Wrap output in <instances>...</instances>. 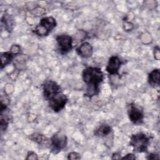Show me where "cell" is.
Listing matches in <instances>:
<instances>
[{"mask_svg":"<svg viewBox=\"0 0 160 160\" xmlns=\"http://www.w3.org/2000/svg\"><path fill=\"white\" fill-rule=\"evenodd\" d=\"M82 78L87 86L86 96L91 98L98 94L99 92V84L104 78L101 69L96 67H87L82 71Z\"/></svg>","mask_w":160,"mask_h":160,"instance_id":"6da1fadb","label":"cell"},{"mask_svg":"<svg viewBox=\"0 0 160 160\" xmlns=\"http://www.w3.org/2000/svg\"><path fill=\"white\" fill-rule=\"evenodd\" d=\"M149 137L144 133H137L132 134L130 138L129 144L132 147L134 152H143L148 151L149 144Z\"/></svg>","mask_w":160,"mask_h":160,"instance_id":"7a4b0ae2","label":"cell"},{"mask_svg":"<svg viewBox=\"0 0 160 160\" xmlns=\"http://www.w3.org/2000/svg\"><path fill=\"white\" fill-rule=\"evenodd\" d=\"M56 22L51 16L44 17L40 20L39 23L35 27L34 32L39 36H45L56 27Z\"/></svg>","mask_w":160,"mask_h":160,"instance_id":"3957f363","label":"cell"},{"mask_svg":"<svg viewBox=\"0 0 160 160\" xmlns=\"http://www.w3.org/2000/svg\"><path fill=\"white\" fill-rule=\"evenodd\" d=\"M42 90L43 96L48 101L61 92L60 86L52 80L46 81L42 84Z\"/></svg>","mask_w":160,"mask_h":160,"instance_id":"277c9868","label":"cell"},{"mask_svg":"<svg viewBox=\"0 0 160 160\" xmlns=\"http://www.w3.org/2000/svg\"><path fill=\"white\" fill-rule=\"evenodd\" d=\"M50 145L52 151L58 153L66 148L67 145V137L61 131L55 133L50 139Z\"/></svg>","mask_w":160,"mask_h":160,"instance_id":"5b68a950","label":"cell"},{"mask_svg":"<svg viewBox=\"0 0 160 160\" xmlns=\"http://www.w3.org/2000/svg\"><path fill=\"white\" fill-rule=\"evenodd\" d=\"M129 118L131 122L136 124H140L143 122L144 112L134 103H131L128 109Z\"/></svg>","mask_w":160,"mask_h":160,"instance_id":"8992f818","label":"cell"},{"mask_svg":"<svg viewBox=\"0 0 160 160\" xmlns=\"http://www.w3.org/2000/svg\"><path fill=\"white\" fill-rule=\"evenodd\" d=\"M60 52L62 54L68 53L72 48V39L68 34H61L56 38Z\"/></svg>","mask_w":160,"mask_h":160,"instance_id":"52a82bcc","label":"cell"},{"mask_svg":"<svg viewBox=\"0 0 160 160\" xmlns=\"http://www.w3.org/2000/svg\"><path fill=\"white\" fill-rule=\"evenodd\" d=\"M68 100V99L67 96L61 92L49 101V105L54 112H58L64 108Z\"/></svg>","mask_w":160,"mask_h":160,"instance_id":"ba28073f","label":"cell"},{"mask_svg":"<svg viewBox=\"0 0 160 160\" xmlns=\"http://www.w3.org/2000/svg\"><path fill=\"white\" fill-rule=\"evenodd\" d=\"M121 64L122 61L121 59L116 56H112L109 59L106 69L107 72L111 75H119V69Z\"/></svg>","mask_w":160,"mask_h":160,"instance_id":"9c48e42d","label":"cell"},{"mask_svg":"<svg viewBox=\"0 0 160 160\" xmlns=\"http://www.w3.org/2000/svg\"><path fill=\"white\" fill-rule=\"evenodd\" d=\"M76 52L81 57L88 58L91 57L92 54V47L89 42H85L76 49Z\"/></svg>","mask_w":160,"mask_h":160,"instance_id":"30bf717a","label":"cell"},{"mask_svg":"<svg viewBox=\"0 0 160 160\" xmlns=\"http://www.w3.org/2000/svg\"><path fill=\"white\" fill-rule=\"evenodd\" d=\"M159 74V70L158 69H154L149 73L148 76V82L151 86L153 87L159 86L160 83Z\"/></svg>","mask_w":160,"mask_h":160,"instance_id":"8fae6325","label":"cell"},{"mask_svg":"<svg viewBox=\"0 0 160 160\" xmlns=\"http://www.w3.org/2000/svg\"><path fill=\"white\" fill-rule=\"evenodd\" d=\"M111 128L108 124H102L94 132V134L98 136H106L111 132Z\"/></svg>","mask_w":160,"mask_h":160,"instance_id":"7c38bea8","label":"cell"},{"mask_svg":"<svg viewBox=\"0 0 160 160\" xmlns=\"http://www.w3.org/2000/svg\"><path fill=\"white\" fill-rule=\"evenodd\" d=\"M14 58V54L10 52H4L1 54V68L2 69L7 64H9Z\"/></svg>","mask_w":160,"mask_h":160,"instance_id":"4fadbf2b","label":"cell"},{"mask_svg":"<svg viewBox=\"0 0 160 160\" xmlns=\"http://www.w3.org/2000/svg\"><path fill=\"white\" fill-rule=\"evenodd\" d=\"M13 19L11 18V16L9 14H6V15H4L2 17V24H3L6 28V29L10 31L13 26Z\"/></svg>","mask_w":160,"mask_h":160,"instance_id":"5bb4252c","label":"cell"},{"mask_svg":"<svg viewBox=\"0 0 160 160\" xmlns=\"http://www.w3.org/2000/svg\"><path fill=\"white\" fill-rule=\"evenodd\" d=\"M34 139H35L34 141H36L37 142H38L39 144H42L44 142H46L47 141L46 138L44 137L42 134H39V135L36 136V138Z\"/></svg>","mask_w":160,"mask_h":160,"instance_id":"9a60e30c","label":"cell"},{"mask_svg":"<svg viewBox=\"0 0 160 160\" xmlns=\"http://www.w3.org/2000/svg\"><path fill=\"white\" fill-rule=\"evenodd\" d=\"M81 158L80 155L79 153L76 152H71L69 153L68 156V159H79Z\"/></svg>","mask_w":160,"mask_h":160,"instance_id":"2e32d148","label":"cell"},{"mask_svg":"<svg viewBox=\"0 0 160 160\" xmlns=\"http://www.w3.org/2000/svg\"><path fill=\"white\" fill-rule=\"evenodd\" d=\"M20 49H21V48L19 46L13 45L11 48V52L13 54H16L20 51Z\"/></svg>","mask_w":160,"mask_h":160,"instance_id":"e0dca14e","label":"cell"},{"mask_svg":"<svg viewBox=\"0 0 160 160\" xmlns=\"http://www.w3.org/2000/svg\"><path fill=\"white\" fill-rule=\"evenodd\" d=\"M26 159H38V156L35 152L29 151L28 152Z\"/></svg>","mask_w":160,"mask_h":160,"instance_id":"ac0fdd59","label":"cell"},{"mask_svg":"<svg viewBox=\"0 0 160 160\" xmlns=\"http://www.w3.org/2000/svg\"><path fill=\"white\" fill-rule=\"evenodd\" d=\"M154 58L156 59H159V48L158 46H156L154 49Z\"/></svg>","mask_w":160,"mask_h":160,"instance_id":"d6986e66","label":"cell"},{"mask_svg":"<svg viewBox=\"0 0 160 160\" xmlns=\"http://www.w3.org/2000/svg\"><path fill=\"white\" fill-rule=\"evenodd\" d=\"M121 159H135L136 157L133 154L129 153V154H126L125 156H124L123 158H122Z\"/></svg>","mask_w":160,"mask_h":160,"instance_id":"ffe728a7","label":"cell"},{"mask_svg":"<svg viewBox=\"0 0 160 160\" xmlns=\"http://www.w3.org/2000/svg\"><path fill=\"white\" fill-rule=\"evenodd\" d=\"M147 159H159V158L158 156V154H150L149 155V157L147 158Z\"/></svg>","mask_w":160,"mask_h":160,"instance_id":"44dd1931","label":"cell"}]
</instances>
